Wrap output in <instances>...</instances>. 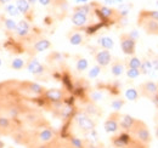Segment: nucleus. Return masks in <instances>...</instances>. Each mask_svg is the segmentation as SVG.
I'll use <instances>...</instances> for the list:
<instances>
[{
    "instance_id": "19",
    "label": "nucleus",
    "mask_w": 158,
    "mask_h": 148,
    "mask_svg": "<svg viewBox=\"0 0 158 148\" xmlns=\"http://www.w3.org/2000/svg\"><path fill=\"white\" fill-rule=\"evenodd\" d=\"M98 44H99L102 49H105V50H111V49L114 46V41H113V39H112V38H110V37L99 38Z\"/></svg>"
},
{
    "instance_id": "41",
    "label": "nucleus",
    "mask_w": 158,
    "mask_h": 148,
    "mask_svg": "<svg viewBox=\"0 0 158 148\" xmlns=\"http://www.w3.org/2000/svg\"><path fill=\"white\" fill-rule=\"evenodd\" d=\"M0 66H1V60H0Z\"/></svg>"
},
{
    "instance_id": "5",
    "label": "nucleus",
    "mask_w": 158,
    "mask_h": 148,
    "mask_svg": "<svg viewBox=\"0 0 158 148\" xmlns=\"http://www.w3.org/2000/svg\"><path fill=\"white\" fill-rule=\"evenodd\" d=\"M139 92H140V96L146 97L148 100H152L155 96L158 95V83L152 81V80H147V81L141 83L139 85Z\"/></svg>"
},
{
    "instance_id": "42",
    "label": "nucleus",
    "mask_w": 158,
    "mask_h": 148,
    "mask_svg": "<svg viewBox=\"0 0 158 148\" xmlns=\"http://www.w3.org/2000/svg\"><path fill=\"white\" fill-rule=\"evenodd\" d=\"M9 148H12V147H9Z\"/></svg>"
},
{
    "instance_id": "3",
    "label": "nucleus",
    "mask_w": 158,
    "mask_h": 148,
    "mask_svg": "<svg viewBox=\"0 0 158 148\" xmlns=\"http://www.w3.org/2000/svg\"><path fill=\"white\" fill-rule=\"evenodd\" d=\"M138 26L141 27L148 35H158V21L148 17L145 10H141L139 14Z\"/></svg>"
},
{
    "instance_id": "11",
    "label": "nucleus",
    "mask_w": 158,
    "mask_h": 148,
    "mask_svg": "<svg viewBox=\"0 0 158 148\" xmlns=\"http://www.w3.org/2000/svg\"><path fill=\"white\" fill-rule=\"evenodd\" d=\"M27 71L33 75H40L45 72V67L40 63L37 58H31L26 64Z\"/></svg>"
},
{
    "instance_id": "29",
    "label": "nucleus",
    "mask_w": 158,
    "mask_h": 148,
    "mask_svg": "<svg viewBox=\"0 0 158 148\" xmlns=\"http://www.w3.org/2000/svg\"><path fill=\"white\" fill-rule=\"evenodd\" d=\"M6 12H7L10 16H12V17L19 16V15L21 14L20 10H19V7H17L16 5H14V4H11V5H7V6H6Z\"/></svg>"
},
{
    "instance_id": "43",
    "label": "nucleus",
    "mask_w": 158,
    "mask_h": 148,
    "mask_svg": "<svg viewBox=\"0 0 158 148\" xmlns=\"http://www.w3.org/2000/svg\"><path fill=\"white\" fill-rule=\"evenodd\" d=\"M0 49H1V46H0Z\"/></svg>"
},
{
    "instance_id": "31",
    "label": "nucleus",
    "mask_w": 158,
    "mask_h": 148,
    "mask_svg": "<svg viewBox=\"0 0 158 148\" xmlns=\"http://www.w3.org/2000/svg\"><path fill=\"white\" fill-rule=\"evenodd\" d=\"M127 148H150V145L142 143V142H140V141L135 140V138L133 137V141L130 142V145H129Z\"/></svg>"
},
{
    "instance_id": "17",
    "label": "nucleus",
    "mask_w": 158,
    "mask_h": 148,
    "mask_svg": "<svg viewBox=\"0 0 158 148\" xmlns=\"http://www.w3.org/2000/svg\"><path fill=\"white\" fill-rule=\"evenodd\" d=\"M127 68H135V69H140L141 64H142V60H140L138 56H129L127 60H124Z\"/></svg>"
},
{
    "instance_id": "14",
    "label": "nucleus",
    "mask_w": 158,
    "mask_h": 148,
    "mask_svg": "<svg viewBox=\"0 0 158 148\" xmlns=\"http://www.w3.org/2000/svg\"><path fill=\"white\" fill-rule=\"evenodd\" d=\"M51 47V41L45 39V38H41L39 40H37L33 46H32V51L34 54H38V52H43V51H46L48 49Z\"/></svg>"
},
{
    "instance_id": "35",
    "label": "nucleus",
    "mask_w": 158,
    "mask_h": 148,
    "mask_svg": "<svg viewBox=\"0 0 158 148\" xmlns=\"http://www.w3.org/2000/svg\"><path fill=\"white\" fill-rule=\"evenodd\" d=\"M51 1L52 0H39L38 2H39L40 5H43V6H48L49 4H51Z\"/></svg>"
},
{
    "instance_id": "44",
    "label": "nucleus",
    "mask_w": 158,
    "mask_h": 148,
    "mask_svg": "<svg viewBox=\"0 0 158 148\" xmlns=\"http://www.w3.org/2000/svg\"><path fill=\"white\" fill-rule=\"evenodd\" d=\"M157 2H158V1H157Z\"/></svg>"
},
{
    "instance_id": "33",
    "label": "nucleus",
    "mask_w": 158,
    "mask_h": 148,
    "mask_svg": "<svg viewBox=\"0 0 158 148\" xmlns=\"http://www.w3.org/2000/svg\"><path fill=\"white\" fill-rule=\"evenodd\" d=\"M145 11H146V14H147L148 17L158 21V11H156V10H145Z\"/></svg>"
},
{
    "instance_id": "18",
    "label": "nucleus",
    "mask_w": 158,
    "mask_h": 148,
    "mask_svg": "<svg viewBox=\"0 0 158 148\" xmlns=\"http://www.w3.org/2000/svg\"><path fill=\"white\" fill-rule=\"evenodd\" d=\"M84 112H85L88 115H90V117L101 115V111H100V108L95 105V102H93V101H90V102H88V103L85 105Z\"/></svg>"
},
{
    "instance_id": "20",
    "label": "nucleus",
    "mask_w": 158,
    "mask_h": 148,
    "mask_svg": "<svg viewBox=\"0 0 158 148\" xmlns=\"http://www.w3.org/2000/svg\"><path fill=\"white\" fill-rule=\"evenodd\" d=\"M16 6L19 7L21 14H23L24 16H28V14L31 11V4L28 2V0H17Z\"/></svg>"
},
{
    "instance_id": "4",
    "label": "nucleus",
    "mask_w": 158,
    "mask_h": 148,
    "mask_svg": "<svg viewBox=\"0 0 158 148\" xmlns=\"http://www.w3.org/2000/svg\"><path fill=\"white\" fill-rule=\"evenodd\" d=\"M119 43H120V49L123 54L127 56H134L136 51V43L135 40L129 33H122L119 35Z\"/></svg>"
},
{
    "instance_id": "37",
    "label": "nucleus",
    "mask_w": 158,
    "mask_h": 148,
    "mask_svg": "<svg viewBox=\"0 0 158 148\" xmlns=\"http://www.w3.org/2000/svg\"><path fill=\"white\" fill-rule=\"evenodd\" d=\"M38 1H39V0H28V2H29L31 5H34V4L38 2Z\"/></svg>"
},
{
    "instance_id": "32",
    "label": "nucleus",
    "mask_w": 158,
    "mask_h": 148,
    "mask_svg": "<svg viewBox=\"0 0 158 148\" xmlns=\"http://www.w3.org/2000/svg\"><path fill=\"white\" fill-rule=\"evenodd\" d=\"M90 100L93 102H98L100 100H102V92L100 90H94L90 92Z\"/></svg>"
},
{
    "instance_id": "38",
    "label": "nucleus",
    "mask_w": 158,
    "mask_h": 148,
    "mask_svg": "<svg viewBox=\"0 0 158 148\" xmlns=\"http://www.w3.org/2000/svg\"><path fill=\"white\" fill-rule=\"evenodd\" d=\"M76 1H78V2H83V4H86V2H88V0H76Z\"/></svg>"
},
{
    "instance_id": "27",
    "label": "nucleus",
    "mask_w": 158,
    "mask_h": 148,
    "mask_svg": "<svg viewBox=\"0 0 158 148\" xmlns=\"http://www.w3.org/2000/svg\"><path fill=\"white\" fill-rule=\"evenodd\" d=\"M101 69H102V67H100L99 64L91 67V69L88 72V76H89L90 79H95V78H98L99 74L101 73Z\"/></svg>"
},
{
    "instance_id": "28",
    "label": "nucleus",
    "mask_w": 158,
    "mask_h": 148,
    "mask_svg": "<svg viewBox=\"0 0 158 148\" xmlns=\"http://www.w3.org/2000/svg\"><path fill=\"white\" fill-rule=\"evenodd\" d=\"M125 74L129 79H136L141 75V72H140V69H135V68H127Z\"/></svg>"
},
{
    "instance_id": "13",
    "label": "nucleus",
    "mask_w": 158,
    "mask_h": 148,
    "mask_svg": "<svg viewBox=\"0 0 158 148\" xmlns=\"http://www.w3.org/2000/svg\"><path fill=\"white\" fill-rule=\"evenodd\" d=\"M127 71V66H125V62L123 60H114L111 64V73L113 76L118 78L123 73H125Z\"/></svg>"
},
{
    "instance_id": "2",
    "label": "nucleus",
    "mask_w": 158,
    "mask_h": 148,
    "mask_svg": "<svg viewBox=\"0 0 158 148\" xmlns=\"http://www.w3.org/2000/svg\"><path fill=\"white\" fill-rule=\"evenodd\" d=\"M74 120H76V124L78 126L80 131H83L85 135L94 131L95 128H96V123L95 120L93 119V117L88 115L84 111H78L74 113L73 115Z\"/></svg>"
},
{
    "instance_id": "1",
    "label": "nucleus",
    "mask_w": 158,
    "mask_h": 148,
    "mask_svg": "<svg viewBox=\"0 0 158 148\" xmlns=\"http://www.w3.org/2000/svg\"><path fill=\"white\" fill-rule=\"evenodd\" d=\"M130 135L135 140H138V141L142 142V143H146V145H150L151 141H152V136H151L148 126L146 125L145 121H142L140 119H136L133 129L130 131Z\"/></svg>"
},
{
    "instance_id": "21",
    "label": "nucleus",
    "mask_w": 158,
    "mask_h": 148,
    "mask_svg": "<svg viewBox=\"0 0 158 148\" xmlns=\"http://www.w3.org/2000/svg\"><path fill=\"white\" fill-rule=\"evenodd\" d=\"M125 98L129 100V101L136 102L139 98H140V92H139V90L134 89V88L127 89V90H125Z\"/></svg>"
},
{
    "instance_id": "39",
    "label": "nucleus",
    "mask_w": 158,
    "mask_h": 148,
    "mask_svg": "<svg viewBox=\"0 0 158 148\" xmlns=\"http://www.w3.org/2000/svg\"><path fill=\"white\" fill-rule=\"evenodd\" d=\"M10 0H0V4H6V2H9Z\"/></svg>"
},
{
    "instance_id": "30",
    "label": "nucleus",
    "mask_w": 158,
    "mask_h": 148,
    "mask_svg": "<svg viewBox=\"0 0 158 148\" xmlns=\"http://www.w3.org/2000/svg\"><path fill=\"white\" fill-rule=\"evenodd\" d=\"M125 105V101L122 100V98H116L111 102V107L114 109V112H119V109Z\"/></svg>"
},
{
    "instance_id": "16",
    "label": "nucleus",
    "mask_w": 158,
    "mask_h": 148,
    "mask_svg": "<svg viewBox=\"0 0 158 148\" xmlns=\"http://www.w3.org/2000/svg\"><path fill=\"white\" fill-rule=\"evenodd\" d=\"M68 41L72 44V45H81L84 43V35L78 32V31H72L68 33Z\"/></svg>"
},
{
    "instance_id": "9",
    "label": "nucleus",
    "mask_w": 158,
    "mask_h": 148,
    "mask_svg": "<svg viewBox=\"0 0 158 148\" xmlns=\"http://www.w3.org/2000/svg\"><path fill=\"white\" fill-rule=\"evenodd\" d=\"M94 58L96 61V64H99L102 68H105L110 63H112V55H111L110 50L100 49L98 51H94Z\"/></svg>"
},
{
    "instance_id": "8",
    "label": "nucleus",
    "mask_w": 158,
    "mask_h": 148,
    "mask_svg": "<svg viewBox=\"0 0 158 148\" xmlns=\"http://www.w3.org/2000/svg\"><path fill=\"white\" fill-rule=\"evenodd\" d=\"M43 98L46 100L49 103H60L64 102L66 92L62 89H48L43 95Z\"/></svg>"
},
{
    "instance_id": "24",
    "label": "nucleus",
    "mask_w": 158,
    "mask_h": 148,
    "mask_svg": "<svg viewBox=\"0 0 158 148\" xmlns=\"http://www.w3.org/2000/svg\"><path fill=\"white\" fill-rule=\"evenodd\" d=\"M74 12H80V14L88 16L91 12V6L89 4H81V5H78L74 7Z\"/></svg>"
},
{
    "instance_id": "22",
    "label": "nucleus",
    "mask_w": 158,
    "mask_h": 148,
    "mask_svg": "<svg viewBox=\"0 0 158 148\" xmlns=\"http://www.w3.org/2000/svg\"><path fill=\"white\" fill-rule=\"evenodd\" d=\"M140 72H141V74H151L153 72V67H152V63H151L150 58H143L142 60Z\"/></svg>"
},
{
    "instance_id": "25",
    "label": "nucleus",
    "mask_w": 158,
    "mask_h": 148,
    "mask_svg": "<svg viewBox=\"0 0 158 148\" xmlns=\"http://www.w3.org/2000/svg\"><path fill=\"white\" fill-rule=\"evenodd\" d=\"M10 67H11L12 69H15V71H21L23 67H26V63H24V61H23L22 58H14V60L11 61Z\"/></svg>"
},
{
    "instance_id": "23",
    "label": "nucleus",
    "mask_w": 158,
    "mask_h": 148,
    "mask_svg": "<svg viewBox=\"0 0 158 148\" xmlns=\"http://www.w3.org/2000/svg\"><path fill=\"white\" fill-rule=\"evenodd\" d=\"M88 67H89L88 60L84 58V57H79L78 60H77V62H76V68H77V71H78V72H84V71L88 69Z\"/></svg>"
},
{
    "instance_id": "10",
    "label": "nucleus",
    "mask_w": 158,
    "mask_h": 148,
    "mask_svg": "<svg viewBox=\"0 0 158 148\" xmlns=\"http://www.w3.org/2000/svg\"><path fill=\"white\" fill-rule=\"evenodd\" d=\"M32 28H31V24L27 19H21L20 22H17V27H16V35L21 39H28L29 35L32 34Z\"/></svg>"
},
{
    "instance_id": "12",
    "label": "nucleus",
    "mask_w": 158,
    "mask_h": 148,
    "mask_svg": "<svg viewBox=\"0 0 158 148\" xmlns=\"http://www.w3.org/2000/svg\"><path fill=\"white\" fill-rule=\"evenodd\" d=\"M136 121V118L129 115V114H122L120 115V119H119V128L122 131H127V132H130L134 124Z\"/></svg>"
},
{
    "instance_id": "6",
    "label": "nucleus",
    "mask_w": 158,
    "mask_h": 148,
    "mask_svg": "<svg viewBox=\"0 0 158 148\" xmlns=\"http://www.w3.org/2000/svg\"><path fill=\"white\" fill-rule=\"evenodd\" d=\"M131 141H133V136L130 135V132L127 131H122L111 137V143L114 148H127Z\"/></svg>"
},
{
    "instance_id": "7",
    "label": "nucleus",
    "mask_w": 158,
    "mask_h": 148,
    "mask_svg": "<svg viewBox=\"0 0 158 148\" xmlns=\"http://www.w3.org/2000/svg\"><path fill=\"white\" fill-rule=\"evenodd\" d=\"M120 113L119 112H113L108 115V118L105 120L103 128L105 131L108 134H117L119 131V119H120Z\"/></svg>"
},
{
    "instance_id": "36",
    "label": "nucleus",
    "mask_w": 158,
    "mask_h": 148,
    "mask_svg": "<svg viewBox=\"0 0 158 148\" xmlns=\"http://www.w3.org/2000/svg\"><path fill=\"white\" fill-rule=\"evenodd\" d=\"M155 136H156V138L158 140V125H156V128H155Z\"/></svg>"
},
{
    "instance_id": "40",
    "label": "nucleus",
    "mask_w": 158,
    "mask_h": 148,
    "mask_svg": "<svg viewBox=\"0 0 158 148\" xmlns=\"http://www.w3.org/2000/svg\"><path fill=\"white\" fill-rule=\"evenodd\" d=\"M0 148H4V143L1 142V140H0Z\"/></svg>"
},
{
    "instance_id": "26",
    "label": "nucleus",
    "mask_w": 158,
    "mask_h": 148,
    "mask_svg": "<svg viewBox=\"0 0 158 148\" xmlns=\"http://www.w3.org/2000/svg\"><path fill=\"white\" fill-rule=\"evenodd\" d=\"M4 24H5V27H6L7 31H10V32H15L16 31L17 23L12 18H4Z\"/></svg>"
},
{
    "instance_id": "34",
    "label": "nucleus",
    "mask_w": 158,
    "mask_h": 148,
    "mask_svg": "<svg viewBox=\"0 0 158 148\" xmlns=\"http://www.w3.org/2000/svg\"><path fill=\"white\" fill-rule=\"evenodd\" d=\"M151 63H152V67H153V71H158V56H153L150 58Z\"/></svg>"
},
{
    "instance_id": "15",
    "label": "nucleus",
    "mask_w": 158,
    "mask_h": 148,
    "mask_svg": "<svg viewBox=\"0 0 158 148\" xmlns=\"http://www.w3.org/2000/svg\"><path fill=\"white\" fill-rule=\"evenodd\" d=\"M71 19H72V23H73L77 28H84V27H86L88 23H89L88 16H86V15H83V14H80V12H74V14L72 15Z\"/></svg>"
}]
</instances>
